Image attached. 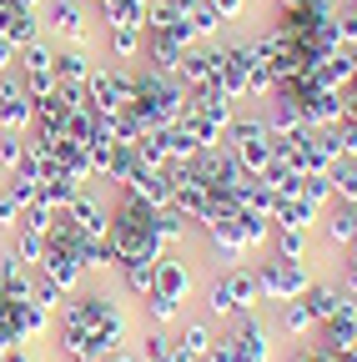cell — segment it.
I'll list each match as a JSON object with an SVG mask.
<instances>
[{
	"instance_id": "obj_3",
	"label": "cell",
	"mask_w": 357,
	"mask_h": 362,
	"mask_svg": "<svg viewBox=\"0 0 357 362\" xmlns=\"http://www.w3.org/2000/svg\"><path fill=\"white\" fill-rule=\"evenodd\" d=\"M221 141L232 146V156H237L252 176H262L267 166H272V156H277V136L267 131V121H262L257 106H237V116H232V126H227Z\"/></svg>"
},
{
	"instance_id": "obj_30",
	"label": "cell",
	"mask_w": 357,
	"mask_h": 362,
	"mask_svg": "<svg viewBox=\"0 0 357 362\" xmlns=\"http://www.w3.org/2000/svg\"><path fill=\"white\" fill-rule=\"evenodd\" d=\"M332 141H337V156H357V116L342 111V121L332 126Z\"/></svg>"
},
{
	"instance_id": "obj_26",
	"label": "cell",
	"mask_w": 357,
	"mask_h": 362,
	"mask_svg": "<svg viewBox=\"0 0 357 362\" xmlns=\"http://www.w3.org/2000/svg\"><path fill=\"white\" fill-rule=\"evenodd\" d=\"M56 216H61L56 206H46V202L35 197V202L21 211V226H25V232H40V237H51V232H56Z\"/></svg>"
},
{
	"instance_id": "obj_29",
	"label": "cell",
	"mask_w": 357,
	"mask_h": 362,
	"mask_svg": "<svg viewBox=\"0 0 357 362\" xmlns=\"http://www.w3.org/2000/svg\"><path fill=\"white\" fill-rule=\"evenodd\" d=\"M302 197L317 202V206H327V202L337 197V192H332V176H327V171H307V176H302Z\"/></svg>"
},
{
	"instance_id": "obj_19",
	"label": "cell",
	"mask_w": 357,
	"mask_h": 362,
	"mask_svg": "<svg viewBox=\"0 0 357 362\" xmlns=\"http://www.w3.org/2000/svg\"><path fill=\"white\" fill-rule=\"evenodd\" d=\"M267 247L277 257H287V262H312L317 257V232H312V226H272Z\"/></svg>"
},
{
	"instance_id": "obj_37",
	"label": "cell",
	"mask_w": 357,
	"mask_h": 362,
	"mask_svg": "<svg viewBox=\"0 0 357 362\" xmlns=\"http://www.w3.org/2000/svg\"><path fill=\"white\" fill-rule=\"evenodd\" d=\"M201 362H216V357H201Z\"/></svg>"
},
{
	"instance_id": "obj_8",
	"label": "cell",
	"mask_w": 357,
	"mask_h": 362,
	"mask_svg": "<svg viewBox=\"0 0 357 362\" xmlns=\"http://www.w3.org/2000/svg\"><path fill=\"white\" fill-rule=\"evenodd\" d=\"M35 16H40V30H46L51 40H86L96 30L91 0H40Z\"/></svg>"
},
{
	"instance_id": "obj_15",
	"label": "cell",
	"mask_w": 357,
	"mask_h": 362,
	"mask_svg": "<svg viewBox=\"0 0 357 362\" xmlns=\"http://www.w3.org/2000/svg\"><path fill=\"white\" fill-rule=\"evenodd\" d=\"M171 206H182L192 221H201V211L211 206V181H206V171L197 161H176V197H171Z\"/></svg>"
},
{
	"instance_id": "obj_9",
	"label": "cell",
	"mask_w": 357,
	"mask_h": 362,
	"mask_svg": "<svg viewBox=\"0 0 357 362\" xmlns=\"http://www.w3.org/2000/svg\"><path fill=\"white\" fill-rule=\"evenodd\" d=\"M352 242H357V206L332 197L322 206V216H317V252L322 257H342Z\"/></svg>"
},
{
	"instance_id": "obj_14",
	"label": "cell",
	"mask_w": 357,
	"mask_h": 362,
	"mask_svg": "<svg viewBox=\"0 0 357 362\" xmlns=\"http://www.w3.org/2000/svg\"><path fill=\"white\" fill-rule=\"evenodd\" d=\"M30 116H35V96L16 71H6L0 76V131H30Z\"/></svg>"
},
{
	"instance_id": "obj_33",
	"label": "cell",
	"mask_w": 357,
	"mask_h": 362,
	"mask_svg": "<svg viewBox=\"0 0 357 362\" xmlns=\"http://www.w3.org/2000/svg\"><path fill=\"white\" fill-rule=\"evenodd\" d=\"M6 71H16V45L0 40V76H6Z\"/></svg>"
},
{
	"instance_id": "obj_36",
	"label": "cell",
	"mask_w": 357,
	"mask_h": 362,
	"mask_svg": "<svg viewBox=\"0 0 357 362\" xmlns=\"http://www.w3.org/2000/svg\"><path fill=\"white\" fill-rule=\"evenodd\" d=\"M0 187H6V171H0Z\"/></svg>"
},
{
	"instance_id": "obj_4",
	"label": "cell",
	"mask_w": 357,
	"mask_h": 362,
	"mask_svg": "<svg viewBox=\"0 0 357 362\" xmlns=\"http://www.w3.org/2000/svg\"><path fill=\"white\" fill-rule=\"evenodd\" d=\"M252 272H257V287H262V307L292 302V297H302L307 282H312V262H287V257H277L272 247L257 252Z\"/></svg>"
},
{
	"instance_id": "obj_2",
	"label": "cell",
	"mask_w": 357,
	"mask_h": 362,
	"mask_svg": "<svg viewBox=\"0 0 357 362\" xmlns=\"http://www.w3.org/2000/svg\"><path fill=\"white\" fill-rule=\"evenodd\" d=\"M182 106H187V86L182 81L166 76V71L136 66V96H131V111L146 121V131L151 126H171L176 116H182Z\"/></svg>"
},
{
	"instance_id": "obj_17",
	"label": "cell",
	"mask_w": 357,
	"mask_h": 362,
	"mask_svg": "<svg viewBox=\"0 0 357 362\" xmlns=\"http://www.w3.org/2000/svg\"><path fill=\"white\" fill-rule=\"evenodd\" d=\"M141 40L146 30L141 25H101V61L111 66H141Z\"/></svg>"
},
{
	"instance_id": "obj_11",
	"label": "cell",
	"mask_w": 357,
	"mask_h": 362,
	"mask_svg": "<svg viewBox=\"0 0 357 362\" xmlns=\"http://www.w3.org/2000/svg\"><path fill=\"white\" fill-rule=\"evenodd\" d=\"M35 272L46 282H56L61 292H81L86 282H91V272L81 267V257L71 252V247H61V242H46V257L35 262Z\"/></svg>"
},
{
	"instance_id": "obj_6",
	"label": "cell",
	"mask_w": 357,
	"mask_h": 362,
	"mask_svg": "<svg viewBox=\"0 0 357 362\" xmlns=\"http://www.w3.org/2000/svg\"><path fill=\"white\" fill-rule=\"evenodd\" d=\"M151 292L187 307V302L201 292V262H197L192 252H182V247H166V252L156 257V282H151Z\"/></svg>"
},
{
	"instance_id": "obj_27",
	"label": "cell",
	"mask_w": 357,
	"mask_h": 362,
	"mask_svg": "<svg viewBox=\"0 0 357 362\" xmlns=\"http://www.w3.org/2000/svg\"><path fill=\"white\" fill-rule=\"evenodd\" d=\"M332 25L342 45H357V0H332Z\"/></svg>"
},
{
	"instance_id": "obj_5",
	"label": "cell",
	"mask_w": 357,
	"mask_h": 362,
	"mask_svg": "<svg viewBox=\"0 0 357 362\" xmlns=\"http://www.w3.org/2000/svg\"><path fill=\"white\" fill-rule=\"evenodd\" d=\"M81 90H86V106H91L96 116H121V111L131 106V96H136V66H111V61H101Z\"/></svg>"
},
{
	"instance_id": "obj_12",
	"label": "cell",
	"mask_w": 357,
	"mask_h": 362,
	"mask_svg": "<svg viewBox=\"0 0 357 362\" xmlns=\"http://www.w3.org/2000/svg\"><path fill=\"white\" fill-rule=\"evenodd\" d=\"M171 342H176V357H182V362H201V357H211L216 322L201 317V312H182V322L171 327Z\"/></svg>"
},
{
	"instance_id": "obj_35",
	"label": "cell",
	"mask_w": 357,
	"mask_h": 362,
	"mask_svg": "<svg viewBox=\"0 0 357 362\" xmlns=\"http://www.w3.org/2000/svg\"><path fill=\"white\" fill-rule=\"evenodd\" d=\"M171 6H182V11H192V6H197V0H171Z\"/></svg>"
},
{
	"instance_id": "obj_21",
	"label": "cell",
	"mask_w": 357,
	"mask_h": 362,
	"mask_svg": "<svg viewBox=\"0 0 357 362\" xmlns=\"http://www.w3.org/2000/svg\"><path fill=\"white\" fill-rule=\"evenodd\" d=\"M86 187V181H76L71 171H61V166H51L46 176H40V202L46 206H56V211H66L71 202H76V192Z\"/></svg>"
},
{
	"instance_id": "obj_25",
	"label": "cell",
	"mask_w": 357,
	"mask_h": 362,
	"mask_svg": "<svg viewBox=\"0 0 357 362\" xmlns=\"http://www.w3.org/2000/svg\"><path fill=\"white\" fill-rule=\"evenodd\" d=\"M0 247H11L25 267H35L40 257H46V237H40V232H25V226H16L11 237H0Z\"/></svg>"
},
{
	"instance_id": "obj_34",
	"label": "cell",
	"mask_w": 357,
	"mask_h": 362,
	"mask_svg": "<svg viewBox=\"0 0 357 362\" xmlns=\"http://www.w3.org/2000/svg\"><path fill=\"white\" fill-rule=\"evenodd\" d=\"M101 362H136V347H131V342H126V347H116V352H106Z\"/></svg>"
},
{
	"instance_id": "obj_23",
	"label": "cell",
	"mask_w": 357,
	"mask_h": 362,
	"mask_svg": "<svg viewBox=\"0 0 357 362\" xmlns=\"http://www.w3.org/2000/svg\"><path fill=\"white\" fill-rule=\"evenodd\" d=\"M136 307H141V322H146V327H161V332H171L176 322H182V312H187L182 302H171V297H156V292H151L146 302H136Z\"/></svg>"
},
{
	"instance_id": "obj_18",
	"label": "cell",
	"mask_w": 357,
	"mask_h": 362,
	"mask_svg": "<svg viewBox=\"0 0 357 362\" xmlns=\"http://www.w3.org/2000/svg\"><path fill=\"white\" fill-rule=\"evenodd\" d=\"M302 302H307V312H312V322H327L332 312H342V307L352 302V292H347L337 277H312L307 292H302Z\"/></svg>"
},
{
	"instance_id": "obj_32",
	"label": "cell",
	"mask_w": 357,
	"mask_h": 362,
	"mask_svg": "<svg viewBox=\"0 0 357 362\" xmlns=\"http://www.w3.org/2000/svg\"><path fill=\"white\" fill-rule=\"evenodd\" d=\"M0 362H35L30 347H0Z\"/></svg>"
},
{
	"instance_id": "obj_16",
	"label": "cell",
	"mask_w": 357,
	"mask_h": 362,
	"mask_svg": "<svg viewBox=\"0 0 357 362\" xmlns=\"http://www.w3.org/2000/svg\"><path fill=\"white\" fill-rule=\"evenodd\" d=\"M176 81L187 90H201V86H216V40H192L182 61H176Z\"/></svg>"
},
{
	"instance_id": "obj_24",
	"label": "cell",
	"mask_w": 357,
	"mask_h": 362,
	"mask_svg": "<svg viewBox=\"0 0 357 362\" xmlns=\"http://www.w3.org/2000/svg\"><path fill=\"white\" fill-rule=\"evenodd\" d=\"M317 216H322V206H317V202L297 197V202H277L272 226H312V232H317Z\"/></svg>"
},
{
	"instance_id": "obj_31",
	"label": "cell",
	"mask_w": 357,
	"mask_h": 362,
	"mask_svg": "<svg viewBox=\"0 0 357 362\" xmlns=\"http://www.w3.org/2000/svg\"><path fill=\"white\" fill-rule=\"evenodd\" d=\"M21 211H25V206H21L6 187H0V237H11L16 226H21Z\"/></svg>"
},
{
	"instance_id": "obj_13",
	"label": "cell",
	"mask_w": 357,
	"mask_h": 362,
	"mask_svg": "<svg viewBox=\"0 0 357 362\" xmlns=\"http://www.w3.org/2000/svg\"><path fill=\"white\" fill-rule=\"evenodd\" d=\"M262 312H267V322H272L277 342H287V347H297V342H307L312 332H317V322H312V312H307L302 297H292V302H272V307H262Z\"/></svg>"
},
{
	"instance_id": "obj_1",
	"label": "cell",
	"mask_w": 357,
	"mask_h": 362,
	"mask_svg": "<svg viewBox=\"0 0 357 362\" xmlns=\"http://www.w3.org/2000/svg\"><path fill=\"white\" fill-rule=\"evenodd\" d=\"M197 302H201V317H211V322H232L242 312H262V287H257L252 257L227 262V267H216L211 277H201Z\"/></svg>"
},
{
	"instance_id": "obj_22",
	"label": "cell",
	"mask_w": 357,
	"mask_h": 362,
	"mask_svg": "<svg viewBox=\"0 0 357 362\" xmlns=\"http://www.w3.org/2000/svg\"><path fill=\"white\" fill-rule=\"evenodd\" d=\"M136 347V362H176V342L161 327H141V337H131Z\"/></svg>"
},
{
	"instance_id": "obj_20",
	"label": "cell",
	"mask_w": 357,
	"mask_h": 362,
	"mask_svg": "<svg viewBox=\"0 0 357 362\" xmlns=\"http://www.w3.org/2000/svg\"><path fill=\"white\" fill-rule=\"evenodd\" d=\"M151 0H91L96 25H141Z\"/></svg>"
},
{
	"instance_id": "obj_28",
	"label": "cell",
	"mask_w": 357,
	"mask_h": 362,
	"mask_svg": "<svg viewBox=\"0 0 357 362\" xmlns=\"http://www.w3.org/2000/svg\"><path fill=\"white\" fill-rule=\"evenodd\" d=\"M21 151H25V131H0V171H16L21 166Z\"/></svg>"
},
{
	"instance_id": "obj_7",
	"label": "cell",
	"mask_w": 357,
	"mask_h": 362,
	"mask_svg": "<svg viewBox=\"0 0 357 362\" xmlns=\"http://www.w3.org/2000/svg\"><path fill=\"white\" fill-rule=\"evenodd\" d=\"M221 332L237 347V362H277V332L267 322V312H242L232 322H221Z\"/></svg>"
},
{
	"instance_id": "obj_10",
	"label": "cell",
	"mask_w": 357,
	"mask_h": 362,
	"mask_svg": "<svg viewBox=\"0 0 357 362\" xmlns=\"http://www.w3.org/2000/svg\"><path fill=\"white\" fill-rule=\"evenodd\" d=\"M96 66H101L96 35H86V40H56V81L61 86H86Z\"/></svg>"
}]
</instances>
